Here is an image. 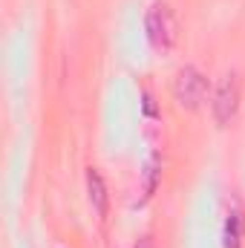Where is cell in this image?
Returning <instances> with one entry per match:
<instances>
[{"mask_svg": "<svg viewBox=\"0 0 245 248\" xmlns=\"http://www.w3.org/2000/svg\"><path fill=\"white\" fill-rule=\"evenodd\" d=\"M144 29H147V41L153 49L159 52H168L173 44H176V17L173 12L165 6V3H156L147 9V17H144Z\"/></svg>", "mask_w": 245, "mask_h": 248, "instance_id": "6da1fadb", "label": "cell"}, {"mask_svg": "<svg viewBox=\"0 0 245 248\" xmlns=\"http://www.w3.org/2000/svg\"><path fill=\"white\" fill-rule=\"evenodd\" d=\"M205 93H208V81H205V75H202L196 66L179 69V75H176V81H173V98H176L179 107L196 110V107L205 101Z\"/></svg>", "mask_w": 245, "mask_h": 248, "instance_id": "7a4b0ae2", "label": "cell"}, {"mask_svg": "<svg viewBox=\"0 0 245 248\" xmlns=\"http://www.w3.org/2000/svg\"><path fill=\"white\" fill-rule=\"evenodd\" d=\"M211 110H214V119L216 124H231L237 110H240V78L237 75H225L214 93V101H211Z\"/></svg>", "mask_w": 245, "mask_h": 248, "instance_id": "3957f363", "label": "cell"}, {"mask_svg": "<svg viewBox=\"0 0 245 248\" xmlns=\"http://www.w3.org/2000/svg\"><path fill=\"white\" fill-rule=\"evenodd\" d=\"M243 237H245V217L243 211H231L225 219V231H222V246L225 248H243Z\"/></svg>", "mask_w": 245, "mask_h": 248, "instance_id": "277c9868", "label": "cell"}, {"mask_svg": "<svg viewBox=\"0 0 245 248\" xmlns=\"http://www.w3.org/2000/svg\"><path fill=\"white\" fill-rule=\"evenodd\" d=\"M87 190H90L92 208L104 217V214H107V185H104V179H101V173H98L95 168L87 170Z\"/></svg>", "mask_w": 245, "mask_h": 248, "instance_id": "5b68a950", "label": "cell"}, {"mask_svg": "<svg viewBox=\"0 0 245 248\" xmlns=\"http://www.w3.org/2000/svg\"><path fill=\"white\" fill-rule=\"evenodd\" d=\"M147 173H144V196H153V190H156V182H159V162H156V156L147 162V168H144Z\"/></svg>", "mask_w": 245, "mask_h": 248, "instance_id": "8992f818", "label": "cell"}, {"mask_svg": "<svg viewBox=\"0 0 245 248\" xmlns=\"http://www.w3.org/2000/svg\"><path fill=\"white\" fill-rule=\"evenodd\" d=\"M138 248H153V246H150V243H147V240H144V243H138Z\"/></svg>", "mask_w": 245, "mask_h": 248, "instance_id": "52a82bcc", "label": "cell"}]
</instances>
